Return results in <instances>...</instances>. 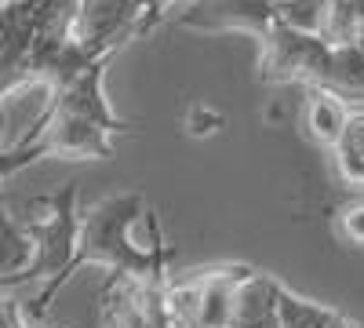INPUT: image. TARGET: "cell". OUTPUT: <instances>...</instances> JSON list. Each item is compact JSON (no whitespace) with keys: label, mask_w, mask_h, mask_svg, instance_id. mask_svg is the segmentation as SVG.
<instances>
[{"label":"cell","mask_w":364,"mask_h":328,"mask_svg":"<svg viewBox=\"0 0 364 328\" xmlns=\"http://www.w3.org/2000/svg\"><path fill=\"white\" fill-rule=\"evenodd\" d=\"M113 58H106V63L91 66L87 73H80L77 80H70L66 88H55V92H48V102L41 113H70V117H80V121H91L106 128L109 135H124L132 132L135 125L124 121L113 102L106 99V70H109Z\"/></svg>","instance_id":"8992f818"},{"label":"cell","mask_w":364,"mask_h":328,"mask_svg":"<svg viewBox=\"0 0 364 328\" xmlns=\"http://www.w3.org/2000/svg\"><path fill=\"white\" fill-rule=\"evenodd\" d=\"M339 233L346 237L350 245H364V201H350L339 212Z\"/></svg>","instance_id":"5bb4252c"},{"label":"cell","mask_w":364,"mask_h":328,"mask_svg":"<svg viewBox=\"0 0 364 328\" xmlns=\"http://www.w3.org/2000/svg\"><path fill=\"white\" fill-rule=\"evenodd\" d=\"M331 15V0H277V22L299 33L321 37Z\"/></svg>","instance_id":"8fae6325"},{"label":"cell","mask_w":364,"mask_h":328,"mask_svg":"<svg viewBox=\"0 0 364 328\" xmlns=\"http://www.w3.org/2000/svg\"><path fill=\"white\" fill-rule=\"evenodd\" d=\"M149 212H154L149 201L135 190L109 194L91 204L87 212H80V241H77V255L70 263L63 285L80 266H106L113 274L164 281L168 263H171V248L164 245V237H157L149 245H135V237H132L135 226L146 223Z\"/></svg>","instance_id":"6da1fadb"},{"label":"cell","mask_w":364,"mask_h":328,"mask_svg":"<svg viewBox=\"0 0 364 328\" xmlns=\"http://www.w3.org/2000/svg\"><path fill=\"white\" fill-rule=\"evenodd\" d=\"M22 226L29 230L37 245L33 270L26 274V281H44V292L33 300V307H22V317L29 328H37L48 317V307L55 300V292L63 288V277L70 270V263L77 255L80 241V208H77V183H66L63 190L44 194L26 201Z\"/></svg>","instance_id":"7a4b0ae2"},{"label":"cell","mask_w":364,"mask_h":328,"mask_svg":"<svg viewBox=\"0 0 364 328\" xmlns=\"http://www.w3.org/2000/svg\"><path fill=\"white\" fill-rule=\"evenodd\" d=\"M336 317H339L336 310H328L314 300H299V295H291L288 288L281 292V307H277L281 328H331Z\"/></svg>","instance_id":"7c38bea8"},{"label":"cell","mask_w":364,"mask_h":328,"mask_svg":"<svg viewBox=\"0 0 364 328\" xmlns=\"http://www.w3.org/2000/svg\"><path fill=\"white\" fill-rule=\"evenodd\" d=\"M331 161H336V171L346 186L364 190V106L350 113V125H346L339 146L331 150Z\"/></svg>","instance_id":"30bf717a"},{"label":"cell","mask_w":364,"mask_h":328,"mask_svg":"<svg viewBox=\"0 0 364 328\" xmlns=\"http://www.w3.org/2000/svg\"><path fill=\"white\" fill-rule=\"evenodd\" d=\"M175 26L200 33H248L262 41L277 26V0H190L175 15Z\"/></svg>","instance_id":"5b68a950"},{"label":"cell","mask_w":364,"mask_h":328,"mask_svg":"<svg viewBox=\"0 0 364 328\" xmlns=\"http://www.w3.org/2000/svg\"><path fill=\"white\" fill-rule=\"evenodd\" d=\"M331 4H339L343 11H346V18L353 22V29H357V41L364 37V0H331Z\"/></svg>","instance_id":"2e32d148"},{"label":"cell","mask_w":364,"mask_h":328,"mask_svg":"<svg viewBox=\"0 0 364 328\" xmlns=\"http://www.w3.org/2000/svg\"><path fill=\"white\" fill-rule=\"evenodd\" d=\"M4 128H8V110L0 106V139H4ZM0 154H4V150H0Z\"/></svg>","instance_id":"ac0fdd59"},{"label":"cell","mask_w":364,"mask_h":328,"mask_svg":"<svg viewBox=\"0 0 364 328\" xmlns=\"http://www.w3.org/2000/svg\"><path fill=\"white\" fill-rule=\"evenodd\" d=\"M331 48L321 37L299 33L288 26H273L259 41V77L262 84H306L321 88L328 80Z\"/></svg>","instance_id":"277c9868"},{"label":"cell","mask_w":364,"mask_h":328,"mask_svg":"<svg viewBox=\"0 0 364 328\" xmlns=\"http://www.w3.org/2000/svg\"><path fill=\"white\" fill-rule=\"evenodd\" d=\"M321 88H324V92H331V95H339L350 110H360L364 106V51L357 44L331 48L328 80Z\"/></svg>","instance_id":"9c48e42d"},{"label":"cell","mask_w":364,"mask_h":328,"mask_svg":"<svg viewBox=\"0 0 364 328\" xmlns=\"http://www.w3.org/2000/svg\"><path fill=\"white\" fill-rule=\"evenodd\" d=\"M0 328H29L22 317V303L18 300H4L0 303Z\"/></svg>","instance_id":"9a60e30c"},{"label":"cell","mask_w":364,"mask_h":328,"mask_svg":"<svg viewBox=\"0 0 364 328\" xmlns=\"http://www.w3.org/2000/svg\"><path fill=\"white\" fill-rule=\"evenodd\" d=\"M331 328H357V324H353V321H350V317H343V314H339V317H336V321H331Z\"/></svg>","instance_id":"e0dca14e"},{"label":"cell","mask_w":364,"mask_h":328,"mask_svg":"<svg viewBox=\"0 0 364 328\" xmlns=\"http://www.w3.org/2000/svg\"><path fill=\"white\" fill-rule=\"evenodd\" d=\"M113 139L106 128L80 121L70 113H41L29 132L0 154V183L11 175H18L22 168L37 164L44 157H66V161H109L113 157Z\"/></svg>","instance_id":"3957f363"},{"label":"cell","mask_w":364,"mask_h":328,"mask_svg":"<svg viewBox=\"0 0 364 328\" xmlns=\"http://www.w3.org/2000/svg\"><path fill=\"white\" fill-rule=\"evenodd\" d=\"M33 259H37L33 237H29V230L22 226V219H15L8 212L4 190H0V288L4 285H22L26 274L33 270Z\"/></svg>","instance_id":"52a82bcc"},{"label":"cell","mask_w":364,"mask_h":328,"mask_svg":"<svg viewBox=\"0 0 364 328\" xmlns=\"http://www.w3.org/2000/svg\"><path fill=\"white\" fill-rule=\"evenodd\" d=\"M350 106L339 99L324 92V88H310V99H306V132L317 146H324V150H336L346 125H350Z\"/></svg>","instance_id":"ba28073f"},{"label":"cell","mask_w":364,"mask_h":328,"mask_svg":"<svg viewBox=\"0 0 364 328\" xmlns=\"http://www.w3.org/2000/svg\"><path fill=\"white\" fill-rule=\"evenodd\" d=\"M186 132L193 135V139H204V135H211V132H219L223 128V113L219 110H211V106H204V102H197V106H190L186 110Z\"/></svg>","instance_id":"4fadbf2b"},{"label":"cell","mask_w":364,"mask_h":328,"mask_svg":"<svg viewBox=\"0 0 364 328\" xmlns=\"http://www.w3.org/2000/svg\"><path fill=\"white\" fill-rule=\"evenodd\" d=\"M357 48H360V51H364V37H360V41H357Z\"/></svg>","instance_id":"d6986e66"}]
</instances>
